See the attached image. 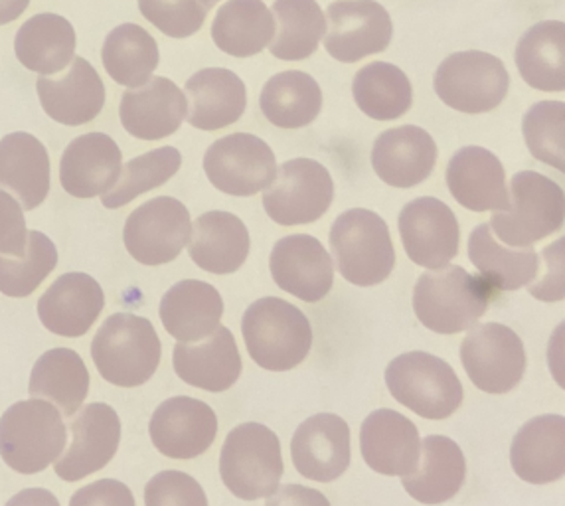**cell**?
Masks as SVG:
<instances>
[{"mask_svg":"<svg viewBox=\"0 0 565 506\" xmlns=\"http://www.w3.org/2000/svg\"><path fill=\"white\" fill-rule=\"evenodd\" d=\"M274 42L269 46L271 56L282 62H302L319 50L327 34V12L317 0H275Z\"/></svg>","mask_w":565,"mask_h":506,"instance_id":"obj_42","label":"cell"},{"mask_svg":"<svg viewBox=\"0 0 565 506\" xmlns=\"http://www.w3.org/2000/svg\"><path fill=\"white\" fill-rule=\"evenodd\" d=\"M36 94L47 117L66 127L94 122L105 107L104 80L82 56L74 57L62 77L42 75L36 80Z\"/></svg>","mask_w":565,"mask_h":506,"instance_id":"obj_22","label":"cell"},{"mask_svg":"<svg viewBox=\"0 0 565 506\" xmlns=\"http://www.w3.org/2000/svg\"><path fill=\"white\" fill-rule=\"evenodd\" d=\"M249 247V232L236 214L212 210L192 224L190 257L204 272L214 275L236 273L247 260Z\"/></svg>","mask_w":565,"mask_h":506,"instance_id":"obj_32","label":"cell"},{"mask_svg":"<svg viewBox=\"0 0 565 506\" xmlns=\"http://www.w3.org/2000/svg\"><path fill=\"white\" fill-rule=\"evenodd\" d=\"M245 347L255 365L269 372H287L301 365L312 348L307 315L287 301H255L242 319Z\"/></svg>","mask_w":565,"mask_h":506,"instance_id":"obj_2","label":"cell"},{"mask_svg":"<svg viewBox=\"0 0 565 506\" xmlns=\"http://www.w3.org/2000/svg\"><path fill=\"white\" fill-rule=\"evenodd\" d=\"M271 277L285 293L305 303H319L334 283V262L324 245L309 234L287 235L275 244Z\"/></svg>","mask_w":565,"mask_h":506,"instance_id":"obj_19","label":"cell"},{"mask_svg":"<svg viewBox=\"0 0 565 506\" xmlns=\"http://www.w3.org/2000/svg\"><path fill=\"white\" fill-rule=\"evenodd\" d=\"M189 99L190 125L199 131L214 133L232 127L247 107L244 80L226 67H204L190 75L184 85Z\"/></svg>","mask_w":565,"mask_h":506,"instance_id":"obj_27","label":"cell"},{"mask_svg":"<svg viewBox=\"0 0 565 506\" xmlns=\"http://www.w3.org/2000/svg\"><path fill=\"white\" fill-rule=\"evenodd\" d=\"M161 338L149 319L117 313L95 333L92 358L109 384L137 388L151 380L161 365Z\"/></svg>","mask_w":565,"mask_h":506,"instance_id":"obj_3","label":"cell"},{"mask_svg":"<svg viewBox=\"0 0 565 506\" xmlns=\"http://www.w3.org/2000/svg\"><path fill=\"white\" fill-rule=\"evenodd\" d=\"M182 167V155L177 147H159L142 152L139 157L122 165L121 177L107 194L102 204L109 210L127 207L135 198L167 185Z\"/></svg>","mask_w":565,"mask_h":506,"instance_id":"obj_43","label":"cell"},{"mask_svg":"<svg viewBox=\"0 0 565 506\" xmlns=\"http://www.w3.org/2000/svg\"><path fill=\"white\" fill-rule=\"evenodd\" d=\"M360 451L370 470L386 477H407L419 465L422 440L415 423L402 413L376 410L360 428Z\"/></svg>","mask_w":565,"mask_h":506,"instance_id":"obj_23","label":"cell"},{"mask_svg":"<svg viewBox=\"0 0 565 506\" xmlns=\"http://www.w3.org/2000/svg\"><path fill=\"white\" fill-rule=\"evenodd\" d=\"M352 97L374 122H396L414 105V87L404 70L390 62L366 64L352 80Z\"/></svg>","mask_w":565,"mask_h":506,"instance_id":"obj_41","label":"cell"},{"mask_svg":"<svg viewBox=\"0 0 565 506\" xmlns=\"http://www.w3.org/2000/svg\"><path fill=\"white\" fill-rule=\"evenodd\" d=\"M492 291L482 277L447 265L424 273L415 283V315L434 333L457 335L475 327L487 313Z\"/></svg>","mask_w":565,"mask_h":506,"instance_id":"obj_1","label":"cell"},{"mask_svg":"<svg viewBox=\"0 0 565 506\" xmlns=\"http://www.w3.org/2000/svg\"><path fill=\"white\" fill-rule=\"evenodd\" d=\"M202 167L212 187L227 197H255L271 187L277 159L267 143L252 133H232L207 147Z\"/></svg>","mask_w":565,"mask_h":506,"instance_id":"obj_11","label":"cell"},{"mask_svg":"<svg viewBox=\"0 0 565 506\" xmlns=\"http://www.w3.org/2000/svg\"><path fill=\"white\" fill-rule=\"evenodd\" d=\"M76 48L74 24L54 12H42L26 20L14 36L17 60L40 75L64 72L74 62Z\"/></svg>","mask_w":565,"mask_h":506,"instance_id":"obj_33","label":"cell"},{"mask_svg":"<svg viewBox=\"0 0 565 506\" xmlns=\"http://www.w3.org/2000/svg\"><path fill=\"white\" fill-rule=\"evenodd\" d=\"M434 87L447 107L481 115L497 109L504 102L510 75L499 57L469 50L445 57L435 72Z\"/></svg>","mask_w":565,"mask_h":506,"instance_id":"obj_9","label":"cell"},{"mask_svg":"<svg viewBox=\"0 0 565 506\" xmlns=\"http://www.w3.org/2000/svg\"><path fill=\"white\" fill-rule=\"evenodd\" d=\"M259 109L265 119L279 129H305L321 115V85L311 74L301 70L279 72L271 75L262 87Z\"/></svg>","mask_w":565,"mask_h":506,"instance_id":"obj_36","label":"cell"},{"mask_svg":"<svg viewBox=\"0 0 565 506\" xmlns=\"http://www.w3.org/2000/svg\"><path fill=\"white\" fill-rule=\"evenodd\" d=\"M190 234L189 208L177 198L159 197L132 210L122 228V242L135 262L152 267L174 262Z\"/></svg>","mask_w":565,"mask_h":506,"instance_id":"obj_13","label":"cell"},{"mask_svg":"<svg viewBox=\"0 0 565 506\" xmlns=\"http://www.w3.org/2000/svg\"><path fill=\"white\" fill-rule=\"evenodd\" d=\"M54 242L39 230L29 232L26 250L19 257L0 253V293L7 297H29L56 270Z\"/></svg>","mask_w":565,"mask_h":506,"instance_id":"obj_44","label":"cell"},{"mask_svg":"<svg viewBox=\"0 0 565 506\" xmlns=\"http://www.w3.org/2000/svg\"><path fill=\"white\" fill-rule=\"evenodd\" d=\"M186 117V94L164 75H152L147 84L121 95L119 119L122 129L139 141H162L172 137Z\"/></svg>","mask_w":565,"mask_h":506,"instance_id":"obj_18","label":"cell"},{"mask_svg":"<svg viewBox=\"0 0 565 506\" xmlns=\"http://www.w3.org/2000/svg\"><path fill=\"white\" fill-rule=\"evenodd\" d=\"M330 247L340 275L359 287L386 282L396 265V250L384 218L366 208L342 212L330 228Z\"/></svg>","mask_w":565,"mask_h":506,"instance_id":"obj_6","label":"cell"},{"mask_svg":"<svg viewBox=\"0 0 565 506\" xmlns=\"http://www.w3.org/2000/svg\"><path fill=\"white\" fill-rule=\"evenodd\" d=\"M324 12L329 27L322 44L342 64L386 52L394 36L392 17L376 0H337Z\"/></svg>","mask_w":565,"mask_h":506,"instance_id":"obj_14","label":"cell"},{"mask_svg":"<svg viewBox=\"0 0 565 506\" xmlns=\"http://www.w3.org/2000/svg\"><path fill=\"white\" fill-rule=\"evenodd\" d=\"M397 224L405 253L422 267L441 270L459 253V222L437 198H415L405 204Z\"/></svg>","mask_w":565,"mask_h":506,"instance_id":"obj_15","label":"cell"},{"mask_svg":"<svg viewBox=\"0 0 565 506\" xmlns=\"http://www.w3.org/2000/svg\"><path fill=\"white\" fill-rule=\"evenodd\" d=\"M461 362L472 384L487 394H509L526 372V350L512 328L487 323L462 340Z\"/></svg>","mask_w":565,"mask_h":506,"instance_id":"obj_12","label":"cell"},{"mask_svg":"<svg viewBox=\"0 0 565 506\" xmlns=\"http://www.w3.org/2000/svg\"><path fill=\"white\" fill-rule=\"evenodd\" d=\"M30 7V0H0V27L19 20Z\"/></svg>","mask_w":565,"mask_h":506,"instance_id":"obj_54","label":"cell"},{"mask_svg":"<svg viewBox=\"0 0 565 506\" xmlns=\"http://www.w3.org/2000/svg\"><path fill=\"white\" fill-rule=\"evenodd\" d=\"M547 366L556 384L565 390V320L557 325L547 345Z\"/></svg>","mask_w":565,"mask_h":506,"instance_id":"obj_52","label":"cell"},{"mask_svg":"<svg viewBox=\"0 0 565 506\" xmlns=\"http://www.w3.org/2000/svg\"><path fill=\"white\" fill-rule=\"evenodd\" d=\"M512 470L532 485H547L565 477V418L537 415L524 423L512 441Z\"/></svg>","mask_w":565,"mask_h":506,"instance_id":"obj_29","label":"cell"},{"mask_svg":"<svg viewBox=\"0 0 565 506\" xmlns=\"http://www.w3.org/2000/svg\"><path fill=\"white\" fill-rule=\"evenodd\" d=\"M122 152L114 137L85 133L67 145L60 159V185L70 197H104L121 177Z\"/></svg>","mask_w":565,"mask_h":506,"instance_id":"obj_20","label":"cell"},{"mask_svg":"<svg viewBox=\"0 0 565 506\" xmlns=\"http://www.w3.org/2000/svg\"><path fill=\"white\" fill-rule=\"evenodd\" d=\"M72 443L57 460L56 475L66 483L104 470L114 460L121 441V420L111 405L89 403L70 423Z\"/></svg>","mask_w":565,"mask_h":506,"instance_id":"obj_17","label":"cell"},{"mask_svg":"<svg viewBox=\"0 0 565 506\" xmlns=\"http://www.w3.org/2000/svg\"><path fill=\"white\" fill-rule=\"evenodd\" d=\"M105 307L102 285L87 273H64L39 301L42 325L57 337H84Z\"/></svg>","mask_w":565,"mask_h":506,"instance_id":"obj_26","label":"cell"},{"mask_svg":"<svg viewBox=\"0 0 565 506\" xmlns=\"http://www.w3.org/2000/svg\"><path fill=\"white\" fill-rule=\"evenodd\" d=\"M102 64L115 84L135 89L154 75L161 64V52L151 32L135 22H125L105 36Z\"/></svg>","mask_w":565,"mask_h":506,"instance_id":"obj_37","label":"cell"},{"mask_svg":"<svg viewBox=\"0 0 565 506\" xmlns=\"http://www.w3.org/2000/svg\"><path fill=\"white\" fill-rule=\"evenodd\" d=\"M295 470L315 483H332L350 467V428L337 413H317L291 441Z\"/></svg>","mask_w":565,"mask_h":506,"instance_id":"obj_21","label":"cell"},{"mask_svg":"<svg viewBox=\"0 0 565 506\" xmlns=\"http://www.w3.org/2000/svg\"><path fill=\"white\" fill-rule=\"evenodd\" d=\"M274 12L264 0H227L212 20V40L220 52L227 56L254 57L274 42Z\"/></svg>","mask_w":565,"mask_h":506,"instance_id":"obj_34","label":"cell"},{"mask_svg":"<svg viewBox=\"0 0 565 506\" xmlns=\"http://www.w3.org/2000/svg\"><path fill=\"white\" fill-rule=\"evenodd\" d=\"M547 272L544 280L530 287V295L544 303H557L565 299V235L547 245L542 252Z\"/></svg>","mask_w":565,"mask_h":506,"instance_id":"obj_49","label":"cell"},{"mask_svg":"<svg viewBox=\"0 0 565 506\" xmlns=\"http://www.w3.org/2000/svg\"><path fill=\"white\" fill-rule=\"evenodd\" d=\"M522 80L540 92H565V22L544 20L524 32L516 46Z\"/></svg>","mask_w":565,"mask_h":506,"instance_id":"obj_39","label":"cell"},{"mask_svg":"<svg viewBox=\"0 0 565 506\" xmlns=\"http://www.w3.org/2000/svg\"><path fill=\"white\" fill-rule=\"evenodd\" d=\"M522 133L534 159L565 175V104L540 102L527 109Z\"/></svg>","mask_w":565,"mask_h":506,"instance_id":"obj_45","label":"cell"},{"mask_svg":"<svg viewBox=\"0 0 565 506\" xmlns=\"http://www.w3.org/2000/svg\"><path fill=\"white\" fill-rule=\"evenodd\" d=\"M467 477V461L461 447L445 435H429L422 441L417 470L402 477L409 497L422 505H441L451 500Z\"/></svg>","mask_w":565,"mask_h":506,"instance_id":"obj_35","label":"cell"},{"mask_svg":"<svg viewBox=\"0 0 565 506\" xmlns=\"http://www.w3.org/2000/svg\"><path fill=\"white\" fill-rule=\"evenodd\" d=\"M7 506H60V500L47 488H24Z\"/></svg>","mask_w":565,"mask_h":506,"instance_id":"obj_53","label":"cell"},{"mask_svg":"<svg viewBox=\"0 0 565 506\" xmlns=\"http://www.w3.org/2000/svg\"><path fill=\"white\" fill-rule=\"evenodd\" d=\"M334 200V180L319 160H287L264 190L267 217L279 225H305L321 220Z\"/></svg>","mask_w":565,"mask_h":506,"instance_id":"obj_10","label":"cell"},{"mask_svg":"<svg viewBox=\"0 0 565 506\" xmlns=\"http://www.w3.org/2000/svg\"><path fill=\"white\" fill-rule=\"evenodd\" d=\"M372 169L387 187L414 188L431 177L437 145L429 133L404 125L382 133L372 147Z\"/></svg>","mask_w":565,"mask_h":506,"instance_id":"obj_24","label":"cell"},{"mask_svg":"<svg viewBox=\"0 0 565 506\" xmlns=\"http://www.w3.org/2000/svg\"><path fill=\"white\" fill-rule=\"evenodd\" d=\"M145 506H207V498L189 473L162 471L147 483Z\"/></svg>","mask_w":565,"mask_h":506,"instance_id":"obj_47","label":"cell"},{"mask_svg":"<svg viewBox=\"0 0 565 506\" xmlns=\"http://www.w3.org/2000/svg\"><path fill=\"white\" fill-rule=\"evenodd\" d=\"M152 445L170 460H196L217 435L216 412L202 400L177 396L162 402L149 423Z\"/></svg>","mask_w":565,"mask_h":506,"instance_id":"obj_16","label":"cell"},{"mask_svg":"<svg viewBox=\"0 0 565 506\" xmlns=\"http://www.w3.org/2000/svg\"><path fill=\"white\" fill-rule=\"evenodd\" d=\"M469 257L492 289L516 291L537 277L540 262L532 247H504L494 240L490 224L477 225L469 238Z\"/></svg>","mask_w":565,"mask_h":506,"instance_id":"obj_40","label":"cell"},{"mask_svg":"<svg viewBox=\"0 0 565 506\" xmlns=\"http://www.w3.org/2000/svg\"><path fill=\"white\" fill-rule=\"evenodd\" d=\"M0 188L24 210H36L50 192V155L30 133H9L0 139Z\"/></svg>","mask_w":565,"mask_h":506,"instance_id":"obj_30","label":"cell"},{"mask_svg":"<svg viewBox=\"0 0 565 506\" xmlns=\"http://www.w3.org/2000/svg\"><path fill=\"white\" fill-rule=\"evenodd\" d=\"M70 506H137L131 488L115 478H102L85 485L70 498Z\"/></svg>","mask_w":565,"mask_h":506,"instance_id":"obj_50","label":"cell"},{"mask_svg":"<svg viewBox=\"0 0 565 506\" xmlns=\"http://www.w3.org/2000/svg\"><path fill=\"white\" fill-rule=\"evenodd\" d=\"M386 384L397 402L425 420H447L461 408L465 396L451 366L419 350L387 365Z\"/></svg>","mask_w":565,"mask_h":506,"instance_id":"obj_8","label":"cell"},{"mask_svg":"<svg viewBox=\"0 0 565 506\" xmlns=\"http://www.w3.org/2000/svg\"><path fill=\"white\" fill-rule=\"evenodd\" d=\"M29 230L24 208L7 190H0V253L19 257L26 250Z\"/></svg>","mask_w":565,"mask_h":506,"instance_id":"obj_48","label":"cell"},{"mask_svg":"<svg viewBox=\"0 0 565 506\" xmlns=\"http://www.w3.org/2000/svg\"><path fill=\"white\" fill-rule=\"evenodd\" d=\"M510 204L492 214L490 230L510 247H532L556 234L565 222V192L557 182L534 170L510 180Z\"/></svg>","mask_w":565,"mask_h":506,"instance_id":"obj_5","label":"cell"},{"mask_svg":"<svg viewBox=\"0 0 565 506\" xmlns=\"http://www.w3.org/2000/svg\"><path fill=\"white\" fill-rule=\"evenodd\" d=\"M265 506H330V503L321 491L302 485H282L267 498Z\"/></svg>","mask_w":565,"mask_h":506,"instance_id":"obj_51","label":"cell"},{"mask_svg":"<svg viewBox=\"0 0 565 506\" xmlns=\"http://www.w3.org/2000/svg\"><path fill=\"white\" fill-rule=\"evenodd\" d=\"M281 443L267 425L242 423L227 433L220 453V475L242 500L271 497L282 477Z\"/></svg>","mask_w":565,"mask_h":506,"instance_id":"obj_7","label":"cell"},{"mask_svg":"<svg viewBox=\"0 0 565 506\" xmlns=\"http://www.w3.org/2000/svg\"><path fill=\"white\" fill-rule=\"evenodd\" d=\"M159 315L170 337L179 342H199L220 327L224 299L214 285L184 280L164 293Z\"/></svg>","mask_w":565,"mask_h":506,"instance_id":"obj_31","label":"cell"},{"mask_svg":"<svg viewBox=\"0 0 565 506\" xmlns=\"http://www.w3.org/2000/svg\"><path fill=\"white\" fill-rule=\"evenodd\" d=\"M66 423L40 398L10 405L0 418V457L20 475L47 470L66 451Z\"/></svg>","mask_w":565,"mask_h":506,"instance_id":"obj_4","label":"cell"},{"mask_svg":"<svg viewBox=\"0 0 565 506\" xmlns=\"http://www.w3.org/2000/svg\"><path fill=\"white\" fill-rule=\"evenodd\" d=\"M137 4L142 19L177 40L199 34L206 22L207 9L200 0H137Z\"/></svg>","mask_w":565,"mask_h":506,"instance_id":"obj_46","label":"cell"},{"mask_svg":"<svg viewBox=\"0 0 565 506\" xmlns=\"http://www.w3.org/2000/svg\"><path fill=\"white\" fill-rule=\"evenodd\" d=\"M172 362L182 382L206 392H226L239 380L244 368L236 338L222 325L206 340L179 342Z\"/></svg>","mask_w":565,"mask_h":506,"instance_id":"obj_28","label":"cell"},{"mask_svg":"<svg viewBox=\"0 0 565 506\" xmlns=\"http://www.w3.org/2000/svg\"><path fill=\"white\" fill-rule=\"evenodd\" d=\"M29 392L32 398L54 403L64 415H74L89 392L84 358L70 348L47 350L32 368Z\"/></svg>","mask_w":565,"mask_h":506,"instance_id":"obj_38","label":"cell"},{"mask_svg":"<svg viewBox=\"0 0 565 506\" xmlns=\"http://www.w3.org/2000/svg\"><path fill=\"white\" fill-rule=\"evenodd\" d=\"M451 197L471 212H500L510 204L507 172L499 157L482 147H462L447 167Z\"/></svg>","mask_w":565,"mask_h":506,"instance_id":"obj_25","label":"cell"},{"mask_svg":"<svg viewBox=\"0 0 565 506\" xmlns=\"http://www.w3.org/2000/svg\"><path fill=\"white\" fill-rule=\"evenodd\" d=\"M200 2H202V4H204V7H206V9L210 10L214 9V7H216L220 0H200Z\"/></svg>","mask_w":565,"mask_h":506,"instance_id":"obj_55","label":"cell"}]
</instances>
